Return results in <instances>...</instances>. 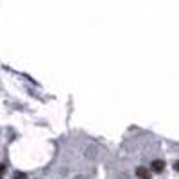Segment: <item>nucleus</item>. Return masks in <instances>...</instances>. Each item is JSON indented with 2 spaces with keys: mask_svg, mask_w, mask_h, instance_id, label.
<instances>
[{
  "mask_svg": "<svg viewBox=\"0 0 179 179\" xmlns=\"http://www.w3.org/2000/svg\"><path fill=\"white\" fill-rule=\"evenodd\" d=\"M174 170H176V172H179V160H176V161H174Z\"/></svg>",
  "mask_w": 179,
  "mask_h": 179,
  "instance_id": "obj_4",
  "label": "nucleus"
},
{
  "mask_svg": "<svg viewBox=\"0 0 179 179\" xmlns=\"http://www.w3.org/2000/svg\"><path fill=\"white\" fill-rule=\"evenodd\" d=\"M136 178L138 179H151L152 178V172H151V169H147V167H138V169H136Z\"/></svg>",
  "mask_w": 179,
  "mask_h": 179,
  "instance_id": "obj_2",
  "label": "nucleus"
},
{
  "mask_svg": "<svg viewBox=\"0 0 179 179\" xmlns=\"http://www.w3.org/2000/svg\"><path fill=\"white\" fill-rule=\"evenodd\" d=\"M5 172V165L4 163H0V178H2V174Z\"/></svg>",
  "mask_w": 179,
  "mask_h": 179,
  "instance_id": "obj_3",
  "label": "nucleus"
},
{
  "mask_svg": "<svg viewBox=\"0 0 179 179\" xmlns=\"http://www.w3.org/2000/svg\"><path fill=\"white\" fill-rule=\"evenodd\" d=\"M165 167H167V163H165L163 160H154V161L151 163V172H156V174H161V172L165 170Z\"/></svg>",
  "mask_w": 179,
  "mask_h": 179,
  "instance_id": "obj_1",
  "label": "nucleus"
},
{
  "mask_svg": "<svg viewBox=\"0 0 179 179\" xmlns=\"http://www.w3.org/2000/svg\"><path fill=\"white\" fill-rule=\"evenodd\" d=\"M0 179H2V178H0Z\"/></svg>",
  "mask_w": 179,
  "mask_h": 179,
  "instance_id": "obj_5",
  "label": "nucleus"
}]
</instances>
